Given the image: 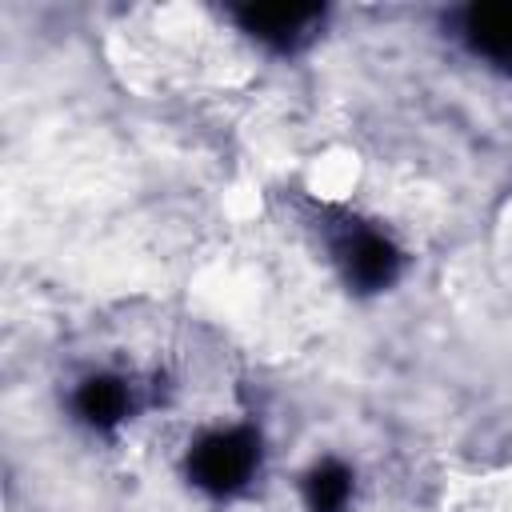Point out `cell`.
Masks as SVG:
<instances>
[{
	"mask_svg": "<svg viewBox=\"0 0 512 512\" xmlns=\"http://www.w3.org/2000/svg\"><path fill=\"white\" fill-rule=\"evenodd\" d=\"M304 500L308 512H344V504L352 500V472L340 460L316 464L304 480Z\"/></svg>",
	"mask_w": 512,
	"mask_h": 512,
	"instance_id": "obj_6",
	"label": "cell"
},
{
	"mask_svg": "<svg viewBox=\"0 0 512 512\" xmlns=\"http://www.w3.org/2000/svg\"><path fill=\"white\" fill-rule=\"evenodd\" d=\"M464 32L484 56L512 60V4H476V8H468Z\"/></svg>",
	"mask_w": 512,
	"mask_h": 512,
	"instance_id": "obj_5",
	"label": "cell"
},
{
	"mask_svg": "<svg viewBox=\"0 0 512 512\" xmlns=\"http://www.w3.org/2000/svg\"><path fill=\"white\" fill-rule=\"evenodd\" d=\"M340 252V264L348 272V280L364 292H376V288H388L400 272V252L392 248V240L376 228H348L336 244Z\"/></svg>",
	"mask_w": 512,
	"mask_h": 512,
	"instance_id": "obj_2",
	"label": "cell"
},
{
	"mask_svg": "<svg viewBox=\"0 0 512 512\" xmlns=\"http://www.w3.org/2000/svg\"><path fill=\"white\" fill-rule=\"evenodd\" d=\"M320 20V8L312 4H256V8H240V24L244 32L276 44V48H292L300 36H308V28Z\"/></svg>",
	"mask_w": 512,
	"mask_h": 512,
	"instance_id": "obj_3",
	"label": "cell"
},
{
	"mask_svg": "<svg viewBox=\"0 0 512 512\" xmlns=\"http://www.w3.org/2000/svg\"><path fill=\"white\" fill-rule=\"evenodd\" d=\"M76 412L92 428H116L132 412V388L120 376H88L76 388Z\"/></svg>",
	"mask_w": 512,
	"mask_h": 512,
	"instance_id": "obj_4",
	"label": "cell"
},
{
	"mask_svg": "<svg viewBox=\"0 0 512 512\" xmlns=\"http://www.w3.org/2000/svg\"><path fill=\"white\" fill-rule=\"evenodd\" d=\"M260 464V440L252 428H216L188 452V472L204 492L228 496L248 484Z\"/></svg>",
	"mask_w": 512,
	"mask_h": 512,
	"instance_id": "obj_1",
	"label": "cell"
}]
</instances>
